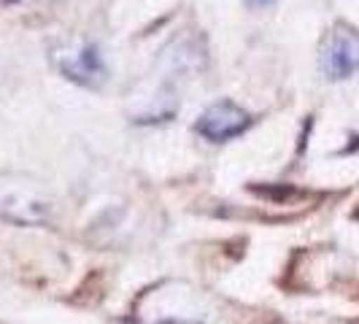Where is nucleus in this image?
Segmentation results:
<instances>
[{"label": "nucleus", "instance_id": "1", "mask_svg": "<svg viewBox=\"0 0 359 324\" xmlns=\"http://www.w3.org/2000/svg\"><path fill=\"white\" fill-rule=\"evenodd\" d=\"M214 316V297L179 281L151 289L138 311L141 324H211Z\"/></svg>", "mask_w": 359, "mask_h": 324}, {"label": "nucleus", "instance_id": "2", "mask_svg": "<svg viewBox=\"0 0 359 324\" xmlns=\"http://www.w3.org/2000/svg\"><path fill=\"white\" fill-rule=\"evenodd\" d=\"M54 214V203L49 192L43 189V184L30 176H0V216L25 224V227H36L46 224Z\"/></svg>", "mask_w": 359, "mask_h": 324}, {"label": "nucleus", "instance_id": "3", "mask_svg": "<svg viewBox=\"0 0 359 324\" xmlns=\"http://www.w3.org/2000/svg\"><path fill=\"white\" fill-rule=\"evenodd\" d=\"M319 65H322L324 76L330 81H343L348 76H354L359 68V33L338 22L330 27V33L322 41V54H319Z\"/></svg>", "mask_w": 359, "mask_h": 324}, {"label": "nucleus", "instance_id": "4", "mask_svg": "<svg viewBox=\"0 0 359 324\" xmlns=\"http://www.w3.org/2000/svg\"><path fill=\"white\" fill-rule=\"evenodd\" d=\"M249 127H252V114L233 100H219L214 106H208L195 122V130L205 141H214V144L233 141L238 135H243Z\"/></svg>", "mask_w": 359, "mask_h": 324}, {"label": "nucleus", "instance_id": "5", "mask_svg": "<svg viewBox=\"0 0 359 324\" xmlns=\"http://www.w3.org/2000/svg\"><path fill=\"white\" fill-rule=\"evenodd\" d=\"M54 62L62 71V76H68L71 81L81 84V87H100L108 79V71L97 46L84 43V41L54 52Z\"/></svg>", "mask_w": 359, "mask_h": 324}, {"label": "nucleus", "instance_id": "6", "mask_svg": "<svg viewBox=\"0 0 359 324\" xmlns=\"http://www.w3.org/2000/svg\"><path fill=\"white\" fill-rule=\"evenodd\" d=\"M249 3H252V6H270L273 0H249Z\"/></svg>", "mask_w": 359, "mask_h": 324}]
</instances>
